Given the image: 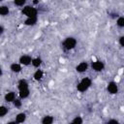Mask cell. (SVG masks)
<instances>
[{
  "label": "cell",
  "mask_w": 124,
  "mask_h": 124,
  "mask_svg": "<svg viewBox=\"0 0 124 124\" xmlns=\"http://www.w3.org/2000/svg\"><path fill=\"white\" fill-rule=\"evenodd\" d=\"M91 84H92V80H91V78H88V77H85V78H81L80 81L77 84V90H78V92L83 93V92L87 91V90L90 88Z\"/></svg>",
  "instance_id": "6da1fadb"
},
{
  "label": "cell",
  "mask_w": 124,
  "mask_h": 124,
  "mask_svg": "<svg viewBox=\"0 0 124 124\" xmlns=\"http://www.w3.org/2000/svg\"><path fill=\"white\" fill-rule=\"evenodd\" d=\"M77 39L74 38V37H67L65 38V40L63 41L62 43V46H63V48L66 49V50H72L76 47L77 46Z\"/></svg>",
  "instance_id": "7a4b0ae2"
},
{
  "label": "cell",
  "mask_w": 124,
  "mask_h": 124,
  "mask_svg": "<svg viewBox=\"0 0 124 124\" xmlns=\"http://www.w3.org/2000/svg\"><path fill=\"white\" fill-rule=\"evenodd\" d=\"M22 15H24L26 17H32V16H38V10L33 6H23L22 9Z\"/></svg>",
  "instance_id": "3957f363"
},
{
  "label": "cell",
  "mask_w": 124,
  "mask_h": 124,
  "mask_svg": "<svg viewBox=\"0 0 124 124\" xmlns=\"http://www.w3.org/2000/svg\"><path fill=\"white\" fill-rule=\"evenodd\" d=\"M107 91L110 95H115L118 93V85L115 81L111 80L107 84Z\"/></svg>",
  "instance_id": "277c9868"
},
{
  "label": "cell",
  "mask_w": 124,
  "mask_h": 124,
  "mask_svg": "<svg viewBox=\"0 0 124 124\" xmlns=\"http://www.w3.org/2000/svg\"><path fill=\"white\" fill-rule=\"evenodd\" d=\"M91 68L95 72H102L105 69V63L101 60H96L91 63Z\"/></svg>",
  "instance_id": "5b68a950"
},
{
  "label": "cell",
  "mask_w": 124,
  "mask_h": 124,
  "mask_svg": "<svg viewBox=\"0 0 124 124\" xmlns=\"http://www.w3.org/2000/svg\"><path fill=\"white\" fill-rule=\"evenodd\" d=\"M31 61H32V57L28 54H22L18 59V63L21 66H29L31 64Z\"/></svg>",
  "instance_id": "8992f818"
},
{
  "label": "cell",
  "mask_w": 124,
  "mask_h": 124,
  "mask_svg": "<svg viewBox=\"0 0 124 124\" xmlns=\"http://www.w3.org/2000/svg\"><path fill=\"white\" fill-rule=\"evenodd\" d=\"M87 69H88V63H87L86 61H82V62L78 63V64L76 66V71H77L78 73H80V74L86 72Z\"/></svg>",
  "instance_id": "52a82bcc"
},
{
  "label": "cell",
  "mask_w": 124,
  "mask_h": 124,
  "mask_svg": "<svg viewBox=\"0 0 124 124\" xmlns=\"http://www.w3.org/2000/svg\"><path fill=\"white\" fill-rule=\"evenodd\" d=\"M10 70H11V72L12 73H15V74H18V73H20L21 72V70H22V66L19 64V63H12L11 65H10Z\"/></svg>",
  "instance_id": "ba28073f"
},
{
  "label": "cell",
  "mask_w": 124,
  "mask_h": 124,
  "mask_svg": "<svg viewBox=\"0 0 124 124\" xmlns=\"http://www.w3.org/2000/svg\"><path fill=\"white\" fill-rule=\"evenodd\" d=\"M16 99V92L9 91L4 95V100L7 103H13V101Z\"/></svg>",
  "instance_id": "9c48e42d"
},
{
  "label": "cell",
  "mask_w": 124,
  "mask_h": 124,
  "mask_svg": "<svg viewBox=\"0 0 124 124\" xmlns=\"http://www.w3.org/2000/svg\"><path fill=\"white\" fill-rule=\"evenodd\" d=\"M38 22V16H32V17H26L24 20V24L26 26H34Z\"/></svg>",
  "instance_id": "30bf717a"
},
{
  "label": "cell",
  "mask_w": 124,
  "mask_h": 124,
  "mask_svg": "<svg viewBox=\"0 0 124 124\" xmlns=\"http://www.w3.org/2000/svg\"><path fill=\"white\" fill-rule=\"evenodd\" d=\"M44 78V72L43 70H41L40 68H38V70H36L33 74V78L36 80V81H40L42 80Z\"/></svg>",
  "instance_id": "8fae6325"
},
{
  "label": "cell",
  "mask_w": 124,
  "mask_h": 124,
  "mask_svg": "<svg viewBox=\"0 0 124 124\" xmlns=\"http://www.w3.org/2000/svg\"><path fill=\"white\" fill-rule=\"evenodd\" d=\"M28 87H29V83L25 78H21V79L18 80V82H17V89L18 90L25 89V88H28Z\"/></svg>",
  "instance_id": "7c38bea8"
},
{
  "label": "cell",
  "mask_w": 124,
  "mask_h": 124,
  "mask_svg": "<svg viewBox=\"0 0 124 124\" xmlns=\"http://www.w3.org/2000/svg\"><path fill=\"white\" fill-rule=\"evenodd\" d=\"M29 95H30V90H29V88H25V89L18 90V97H19L21 100L28 98Z\"/></svg>",
  "instance_id": "4fadbf2b"
},
{
  "label": "cell",
  "mask_w": 124,
  "mask_h": 124,
  "mask_svg": "<svg viewBox=\"0 0 124 124\" xmlns=\"http://www.w3.org/2000/svg\"><path fill=\"white\" fill-rule=\"evenodd\" d=\"M26 113L25 112H19L16 115V119H15V122L16 123H23L25 120H26Z\"/></svg>",
  "instance_id": "5bb4252c"
},
{
  "label": "cell",
  "mask_w": 124,
  "mask_h": 124,
  "mask_svg": "<svg viewBox=\"0 0 124 124\" xmlns=\"http://www.w3.org/2000/svg\"><path fill=\"white\" fill-rule=\"evenodd\" d=\"M31 64H32V66H33L34 68H40L41 65L43 64V60H42V58L39 57V56L34 57V58H32Z\"/></svg>",
  "instance_id": "9a60e30c"
},
{
  "label": "cell",
  "mask_w": 124,
  "mask_h": 124,
  "mask_svg": "<svg viewBox=\"0 0 124 124\" xmlns=\"http://www.w3.org/2000/svg\"><path fill=\"white\" fill-rule=\"evenodd\" d=\"M53 122H54V118L51 115H45L41 119V123L42 124H51Z\"/></svg>",
  "instance_id": "2e32d148"
},
{
  "label": "cell",
  "mask_w": 124,
  "mask_h": 124,
  "mask_svg": "<svg viewBox=\"0 0 124 124\" xmlns=\"http://www.w3.org/2000/svg\"><path fill=\"white\" fill-rule=\"evenodd\" d=\"M9 13H10V9L8 6H6V5L0 6V16H6L9 15Z\"/></svg>",
  "instance_id": "e0dca14e"
},
{
  "label": "cell",
  "mask_w": 124,
  "mask_h": 124,
  "mask_svg": "<svg viewBox=\"0 0 124 124\" xmlns=\"http://www.w3.org/2000/svg\"><path fill=\"white\" fill-rule=\"evenodd\" d=\"M13 105H14V107L16 108H21L22 107V101H21V99L19 98V99H15L14 101H13Z\"/></svg>",
  "instance_id": "ac0fdd59"
},
{
  "label": "cell",
  "mask_w": 124,
  "mask_h": 124,
  "mask_svg": "<svg viewBox=\"0 0 124 124\" xmlns=\"http://www.w3.org/2000/svg\"><path fill=\"white\" fill-rule=\"evenodd\" d=\"M116 25L119 28H123L124 27V17L123 16H118L116 19Z\"/></svg>",
  "instance_id": "d6986e66"
},
{
  "label": "cell",
  "mask_w": 124,
  "mask_h": 124,
  "mask_svg": "<svg viewBox=\"0 0 124 124\" xmlns=\"http://www.w3.org/2000/svg\"><path fill=\"white\" fill-rule=\"evenodd\" d=\"M8 111H9V109H8L7 107H5V106H0V117H4V116L8 113Z\"/></svg>",
  "instance_id": "ffe728a7"
},
{
  "label": "cell",
  "mask_w": 124,
  "mask_h": 124,
  "mask_svg": "<svg viewBox=\"0 0 124 124\" xmlns=\"http://www.w3.org/2000/svg\"><path fill=\"white\" fill-rule=\"evenodd\" d=\"M71 122L74 124H81L83 123V119L81 118V116H75V118H73Z\"/></svg>",
  "instance_id": "44dd1931"
},
{
  "label": "cell",
  "mask_w": 124,
  "mask_h": 124,
  "mask_svg": "<svg viewBox=\"0 0 124 124\" xmlns=\"http://www.w3.org/2000/svg\"><path fill=\"white\" fill-rule=\"evenodd\" d=\"M26 3V0H14V4L17 7H23Z\"/></svg>",
  "instance_id": "7402d4cb"
},
{
  "label": "cell",
  "mask_w": 124,
  "mask_h": 124,
  "mask_svg": "<svg viewBox=\"0 0 124 124\" xmlns=\"http://www.w3.org/2000/svg\"><path fill=\"white\" fill-rule=\"evenodd\" d=\"M118 43H119L120 46H124V36H120V37H119Z\"/></svg>",
  "instance_id": "603a6c76"
},
{
  "label": "cell",
  "mask_w": 124,
  "mask_h": 124,
  "mask_svg": "<svg viewBox=\"0 0 124 124\" xmlns=\"http://www.w3.org/2000/svg\"><path fill=\"white\" fill-rule=\"evenodd\" d=\"M4 31H5L4 26H3V25H0V35H2V34L4 33Z\"/></svg>",
  "instance_id": "cb8c5ba5"
},
{
  "label": "cell",
  "mask_w": 124,
  "mask_h": 124,
  "mask_svg": "<svg viewBox=\"0 0 124 124\" xmlns=\"http://www.w3.org/2000/svg\"><path fill=\"white\" fill-rule=\"evenodd\" d=\"M108 123H116V124H117V123H118V121H117L116 119H110V120H108Z\"/></svg>",
  "instance_id": "d4e9b609"
},
{
  "label": "cell",
  "mask_w": 124,
  "mask_h": 124,
  "mask_svg": "<svg viewBox=\"0 0 124 124\" xmlns=\"http://www.w3.org/2000/svg\"><path fill=\"white\" fill-rule=\"evenodd\" d=\"M33 4H34V5L39 4V0H33Z\"/></svg>",
  "instance_id": "484cf974"
},
{
  "label": "cell",
  "mask_w": 124,
  "mask_h": 124,
  "mask_svg": "<svg viewBox=\"0 0 124 124\" xmlns=\"http://www.w3.org/2000/svg\"><path fill=\"white\" fill-rule=\"evenodd\" d=\"M2 75H3V71H2V69H1V67H0V78L2 77Z\"/></svg>",
  "instance_id": "4316f807"
},
{
  "label": "cell",
  "mask_w": 124,
  "mask_h": 124,
  "mask_svg": "<svg viewBox=\"0 0 124 124\" xmlns=\"http://www.w3.org/2000/svg\"><path fill=\"white\" fill-rule=\"evenodd\" d=\"M2 1H3V0H0V2H2Z\"/></svg>",
  "instance_id": "83f0119b"
}]
</instances>
